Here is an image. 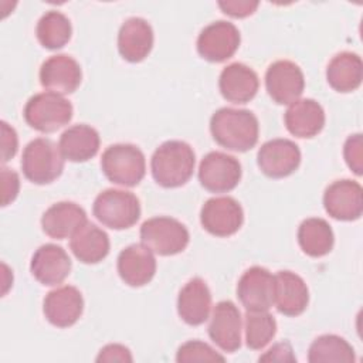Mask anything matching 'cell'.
<instances>
[{
    "mask_svg": "<svg viewBox=\"0 0 363 363\" xmlns=\"http://www.w3.org/2000/svg\"><path fill=\"white\" fill-rule=\"evenodd\" d=\"M210 132L220 146L234 152H247L258 142L259 125L251 111L225 106L213 113Z\"/></svg>",
    "mask_w": 363,
    "mask_h": 363,
    "instance_id": "6da1fadb",
    "label": "cell"
},
{
    "mask_svg": "<svg viewBox=\"0 0 363 363\" xmlns=\"http://www.w3.org/2000/svg\"><path fill=\"white\" fill-rule=\"evenodd\" d=\"M196 155L183 140H167L152 155L150 170L155 182L166 189L186 184L194 170Z\"/></svg>",
    "mask_w": 363,
    "mask_h": 363,
    "instance_id": "7a4b0ae2",
    "label": "cell"
},
{
    "mask_svg": "<svg viewBox=\"0 0 363 363\" xmlns=\"http://www.w3.org/2000/svg\"><path fill=\"white\" fill-rule=\"evenodd\" d=\"M64 156L60 146L48 138H37L27 143L21 156V170L34 184H48L64 170Z\"/></svg>",
    "mask_w": 363,
    "mask_h": 363,
    "instance_id": "3957f363",
    "label": "cell"
},
{
    "mask_svg": "<svg viewBox=\"0 0 363 363\" xmlns=\"http://www.w3.org/2000/svg\"><path fill=\"white\" fill-rule=\"evenodd\" d=\"M101 169L109 182L133 187L145 177V155L132 143H115L108 146L102 153Z\"/></svg>",
    "mask_w": 363,
    "mask_h": 363,
    "instance_id": "277c9868",
    "label": "cell"
},
{
    "mask_svg": "<svg viewBox=\"0 0 363 363\" xmlns=\"http://www.w3.org/2000/svg\"><path fill=\"white\" fill-rule=\"evenodd\" d=\"M72 112L74 109L68 99L47 91L33 95L26 102L23 116L33 129L41 133H52L69 123Z\"/></svg>",
    "mask_w": 363,
    "mask_h": 363,
    "instance_id": "5b68a950",
    "label": "cell"
},
{
    "mask_svg": "<svg viewBox=\"0 0 363 363\" xmlns=\"http://www.w3.org/2000/svg\"><path fill=\"white\" fill-rule=\"evenodd\" d=\"M92 213L105 227L126 230L138 223L140 217V201L132 191L106 189L95 197Z\"/></svg>",
    "mask_w": 363,
    "mask_h": 363,
    "instance_id": "8992f818",
    "label": "cell"
},
{
    "mask_svg": "<svg viewBox=\"0 0 363 363\" xmlns=\"http://www.w3.org/2000/svg\"><path fill=\"white\" fill-rule=\"evenodd\" d=\"M140 240L157 255H176L186 250L190 241L189 230L173 217H152L140 227Z\"/></svg>",
    "mask_w": 363,
    "mask_h": 363,
    "instance_id": "52a82bcc",
    "label": "cell"
},
{
    "mask_svg": "<svg viewBox=\"0 0 363 363\" xmlns=\"http://www.w3.org/2000/svg\"><path fill=\"white\" fill-rule=\"evenodd\" d=\"M241 163L223 152L207 153L199 166V182L211 193H227L241 180Z\"/></svg>",
    "mask_w": 363,
    "mask_h": 363,
    "instance_id": "ba28073f",
    "label": "cell"
},
{
    "mask_svg": "<svg viewBox=\"0 0 363 363\" xmlns=\"http://www.w3.org/2000/svg\"><path fill=\"white\" fill-rule=\"evenodd\" d=\"M241 35L238 28L225 20H217L206 26L197 37V52L210 62H223L238 50Z\"/></svg>",
    "mask_w": 363,
    "mask_h": 363,
    "instance_id": "9c48e42d",
    "label": "cell"
},
{
    "mask_svg": "<svg viewBox=\"0 0 363 363\" xmlns=\"http://www.w3.org/2000/svg\"><path fill=\"white\" fill-rule=\"evenodd\" d=\"M200 223L211 235L230 237L241 228L244 211L241 204L230 196L211 197L201 207Z\"/></svg>",
    "mask_w": 363,
    "mask_h": 363,
    "instance_id": "30bf717a",
    "label": "cell"
},
{
    "mask_svg": "<svg viewBox=\"0 0 363 363\" xmlns=\"http://www.w3.org/2000/svg\"><path fill=\"white\" fill-rule=\"evenodd\" d=\"M265 88L274 102L289 105L303 92V72L298 64L289 60H278L272 62L265 72Z\"/></svg>",
    "mask_w": 363,
    "mask_h": 363,
    "instance_id": "8fae6325",
    "label": "cell"
},
{
    "mask_svg": "<svg viewBox=\"0 0 363 363\" xmlns=\"http://www.w3.org/2000/svg\"><path fill=\"white\" fill-rule=\"evenodd\" d=\"M259 170L271 179H282L292 174L301 164V150L289 139H272L265 142L257 153Z\"/></svg>",
    "mask_w": 363,
    "mask_h": 363,
    "instance_id": "7c38bea8",
    "label": "cell"
},
{
    "mask_svg": "<svg viewBox=\"0 0 363 363\" xmlns=\"http://www.w3.org/2000/svg\"><path fill=\"white\" fill-rule=\"evenodd\" d=\"M323 207L326 213L340 221H353L363 213V189L350 179L330 183L323 193Z\"/></svg>",
    "mask_w": 363,
    "mask_h": 363,
    "instance_id": "4fadbf2b",
    "label": "cell"
},
{
    "mask_svg": "<svg viewBox=\"0 0 363 363\" xmlns=\"http://www.w3.org/2000/svg\"><path fill=\"white\" fill-rule=\"evenodd\" d=\"M274 275L264 267L254 265L241 275L237 296L247 311H268L274 303Z\"/></svg>",
    "mask_w": 363,
    "mask_h": 363,
    "instance_id": "5bb4252c",
    "label": "cell"
},
{
    "mask_svg": "<svg viewBox=\"0 0 363 363\" xmlns=\"http://www.w3.org/2000/svg\"><path fill=\"white\" fill-rule=\"evenodd\" d=\"M241 312L231 301L218 302L208 323L210 339L224 352L234 353L241 347Z\"/></svg>",
    "mask_w": 363,
    "mask_h": 363,
    "instance_id": "9a60e30c",
    "label": "cell"
},
{
    "mask_svg": "<svg viewBox=\"0 0 363 363\" xmlns=\"http://www.w3.org/2000/svg\"><path fill=\"white\" fill-rule=\"evenodd\" d=\"M82 81V71L78 61L67 54H57L47 58L40 68V84L50 92L60 95L72 94Z\"/></svg>",
    "mask_w": 363,
    "mask_h": 363,
    "instance_id": "2e32d148",
    "label": "cell"
},
{
    "mask_svg": "<svg viewBox=\"0 0 363 363\" xmlns=\"http://www.w3.org/2000/svg\"><path fill=\"white\" fill-rule=\"evenodd\" d=\"M84 298L78 288L64 285L50 291L43 302L45 319L57 328H69L81 318Z\"/></svg>",
    "mask_w": 363,
    "mask_h": 363,
    "instance_id": "e0dca14e",
    "label": "cell"
},
{
    "mask_svg": "<svg viewBox=\"0 0 363 363\" xmlns=\"http://www.w3.org/2000/svg\"><path fill=\"white\" fill-rule=\"evenodd\" d=\"M71 258L57 244H43L35 250L30 262L31 275L45 286H54L65 281L71 272Z\"/></svg>",
    "mask_w": 363,
    "mask_h": 363,
    "instance_id": "ac0fdd59",
    "label": "cell"
},
{
    "mask_svg": "<svg viewBox=\"0 0 363 363\" xmlns=\"http://www.w3.org/2000/svg\"><path fill=\"white\" fill-rule=\"evenodd\" d=\"M121 279L129 286H143L156 274V258L153 251L143 244H130L123 248L116 261Z\"/></svg>",
    "mask_w": 363,
    "mask_h": 363,
    "instance_id": "d6986e66",
    "label": "cell"
},
{
    "mask_svg": "<svg viewBox=\"0 0 363 363\" xmlns=\"http://www.w3.org/2000/svg\"><path fill=\"white\" fill-rule=\"evenodd\" d=\"M274 303L279 313L298 316L309 303V289L305 281L292 271H278L274 275Z\"/></svg>",
    "mask_w": 363,
    "mask_h": 363,
    "instance_id": "ffe728a7",
    "label": "cell"
},
{
    "mask_svg": "<svg viewBox=\"0 0 363 363\" xmlns=\"http://www.w3.org/2000/svg\"><path fill=\"white\" fill-rule=\"evenodd\" d=\"M153 28L142 17L125 20L118 33V50L129 62L143 61L153 48Z\"/></svg>",
    "mask_w": 363,
    "mask_h": 363,
    "instance_id": "44dd1931",
    "label": "cell"
},
{
    "mask_svg": "<svg viewBox=\"0 0 363 363\" xmlns=\"http://www.w3.org/2000/svg\"><path fill=\"white\" fill-rule=\"evenodd\" d=\"M218 88L224 99L233 104H247L258 92L259 79L257 72L242 62H233L223 68Z\"/></svg>",
    "mask_w": 363,
    "mask_h": 363,
    "instance_id": "7402d4cb",
    "label": "cell"
},
{
    "mask_svg": "<svg viewBox=\"0 0 363 363\" xmlns=\"http://www.w3.org/2000/svg\"><path fill=\"white\" fill-rule=\"evenodd\" d=\"M288 132L296 138H313L325 126V111L322 105L312 99L303 98L289 104L284 115Z\"/></svg>",
    "mask_w": 363,
    "mask_h": 363,
    "instance_id": "603a6c76",
    "label": "cell"
},
{
    "mask_svg": "<svg viewBox=\"0 0 363 363\" xmlns=\"http://www.w3.org/2000/svg\"><path fill=\"white\" fill-rule=\"evenodd\" d=\"M211 309V292L204 279L196 277L190 279L179 292L177 313L190 326L203 325Z\"/></svg>",
    "mask_w": 363,
    "mask_h": 363,
    "instance_id": "cb8c5ba5",
    "label": "cell"
},
{
    "mask_svg": "<svg viewBox=\"0 0 363 363\" xmlns=\"http://www.w3.org/2000/svg\"><path fill=\"white\" fill-rule=\"evenodd\" d=\"M86 221L85 210L74 201H60L48 207L41 217L43 231L55 240L71 237Z\"/></svg>",
    "mask_w": 363,
    "mask_h": 363,
    "instance_id": "d4e9b609",
    "label": "cell"
},
{
    "mask_svg": "<svg viewBox=\"0 0 363 363\" xmlns=\"http://www.w3.org/2000/svg\"><path fill=\"white\" fill-rule=\"evenodd\" d=\"M108 234L91 221H85L69 237V248L75 258L84 264H98L109 254Z\"/></svg>",
    "mask_w": 363,
    "mask_h": 363,
    "instance_id": "484cf974",
    "label": "cell"
},
{
    "mask_svg": "<svg viewBox=\"0 0 363 363\" xmlns=\"http://www.w3.org/2000/svg\"><path fill=\"white\" fill-rule=\"evenodd\" d=\"M99 133L89 125L78 123L65 129L60 136V150L65 160L81 163L92 159L99 150Z\"/></svg>",
    "mask_w": 363,
    "mask_h": 363,
    "instance_id": "4316f807",
    "label": "cell"
},
{
    "mask_svg": "<svg viewBox=\"0 0 363 363\" xmlns=\"http://www.w3.org/2000/svg\"><path fill=\"white\" fill-rule=\"evenodd\" d=\"M328 84L337 92L357 89L363 79V62L359 54L342 51L336 54L326 68Z\"/></svg>",
    "mask_w": 363,
    "mask_h": 363,
    "instance_id": "83f0119b",
    "label": "cell"
},
{
    "mask_svg": "<svg viewBox=\"0 0 363 363\" xmlns=\"http://www.w3.org/2000/svg\"><path fill=\"white\" fill-rule=\"evenodd\" d=\"M298 244L312 258L325 257L332 251L335 244L332 227L320 217L306 218L298 227Z\"/></svg>",
    "mask_w": 363,
    "mask_h": 363,
    "instance_id": "f1b7e54d",
    "label": "cell"
},
{
    "mask_svg": "<svg viewBox=\"0 0 363 363\" xmlns=\"http://www.w3.org/2000/svg\"><path fill=\"white\" fill-rule=\"evenodd\" d=\"M311 363H353L356 360L352 345L337 335L316 337L308 350Z\"/></svg>",
    "mask_w": 363,
    "mask_h": 363,
    "instance_id": "f546056e",
    "label": "cell"
},
{
    "mask_svg": "<svg viewBox=\"0 0 363 363\" xmlns=\"http://www.w3.org/2000/svg\"><path fill=\"white\" fill-rule=\"evenodd\" d=\"M71 34L72 27L69 18L57 10L44 13L35 27L37 40L47 50L62 48L69 41Z\"/></svg>",
    "mask_w": 363,
    "mask_h": 363,
    "instance_id": "4dcf8cb0",
    "label": "cell"
},
{
    "mask_svg": "<svg viewBox=\"0 0 363 363\" xmlns=\"http://www.w3.org/2000/svg\"><path fill=\"white\" fill-rule=\"evenodd\" d=\"M244 330L245 345L252 350H261L275 336L277 320L268 311H247Z\"/></svg>",
    "mask_w": 363,
    "mask_h": 363,
    "instance_id": "1f68e13d",
    "label": "cell"
},
{
    "mask_svg": "<svg viewBox=\"0 0 363 363\" xmlns=\"http://www.w3.org/2000/svg\"><path fill=\"white\" fill-rule=\"evenodd\" d=\"M179 363L190 362H224L225 357L217 353L210 345L201 340H189L183 343L176 354Z\"/></svg>",
    "mask_w": 363,
    "mask_h": 363,
    "instance_id": "d6a6232c",
    "label": "cell"
},
{
    "mask_svg": "<svg viewBox=\"0 0 363 363\" xmlns=\"http://www.w3.org/2000/svg\"><path fill=\"white\" fill-rule=\"evenodd\" d=\"M343 157L349 169L360 176L363 173V139L360 133L350 135L343 146Z\"/></svg>",
    "mask_w": 363,
    "mask_h": 363,
    "instance_id": "836d02e7",
    "label": "cell"
},
{
    "mask_svg": "<svg viewBox=\"0 0 363 363\" xmlns=\"http://www.w3.org/2000/svg\"><path fill=\"white\" fill-rule=\"evenodd\" d=\"M258 6H259L258 1H250V0L218 1V7L223 10V13L234 18H244L254 14Z\"/></svg>",
    "mask_w": 363,
    "mask_h": 363,
    "instance_id": "e575fe53",
    "label": "cell"
},
{
    "mask_svg": "<svg viewBox=\"0 0 363 363\" xmlns=\"http://www.w3.org/2000/svg\"><path fill=\"white\" fill-rule=\"evenodd\" d=\"M18 189H20L18 174L11 169L3 167L1 169V191H3L1 206L3 207L14 201V199L18 194Z\"/></svg>",
    "mask_w": 363,
    "mask_h": 363,
    "instance_id": "d590c367",
    "label": "cell"
},
{
    "mask_svg": "<svg viewBox=\"0 0 363 363\" xmlns=\"http://www.w3.org/2000/svg\"><path fill=\"white\" fill-rule=\"evenodd\" d=\"M96 362H132L133 357L130 354V350L119 343H109L106 346H104L96 359Z\"/></svg>",
    "mask_w": 363,
    "mask_h": 363,
    "instance_id": "8d00e7d4",
    "label": "cell"
},
{
    "mask_svg": "<svg viewBox=\"0 0 363 363\" xmlns=\"http://www.w3.org/2000/svg\"><path fill=\"white\" fill-rule=\"evenodd\" d=\"M18 146V139L14 128H11L7 122L1 121V162L6 163L11 157H14Z\"/></svg>",
    "mask_w": 363,
    "mask_h": 363,
    "instance_id": "74e56055",
    "label": "cell"
},
{
    "mask_svg": "<svg viewBox=\"0 0 363 363\" xmlns=\"http://www.w3.org/2000/svg\"><path fill=\"white\" fill-rule=\"evenodd\" d=\"M259 362H296L292 347L288 342L275 343L258 359Z\"/></svg>",
    "mask_w": 363,
    "mask_h": 363,
    "instance_id": "f35d334b",
    "label": "cell"
}]
</instances>
